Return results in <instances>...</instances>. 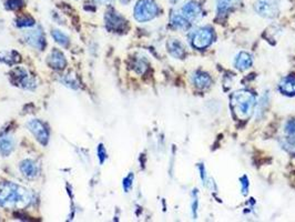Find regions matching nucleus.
Segmentation results:
<instances>
[{
  "label": "nucleus",
  "mask_w": 295,
  "mask_h": 222,
  "mask_svg": "<svg viewBox=\"0 0 295 222\" xmlns=\"http://www.w3.org/2000/svg\"><path fill=\"white\" fill-rule=\"evenodd\" d=\"M32 201V195L26 188L5 182L0 185V206L5 208L21 209L29 206Z\"/></svg>",
  "instance_id": "nucleus-1"
},
{
  "label": "nucleus",
  "mask_w": 295,
  "mask_h": 222,
  "mask_svg": "<svg viewBox=\"0 0 295 222\" xmlns=\"http://www.w3.org/2000/svg\"><path fill=\"white\" fill-rule=\"evenodd\" d=\"M254 105L255 97L249 91H236L231 97L232 109H233L235 116L241 120H244L251 116Z\"/></svg>",
  "instance_id": "nucleus-2"
},
{
  "label": "nucleus",
  "mask_w": 295,
  "mask_h": 222,
  "mask_svg": "<svg viewBox=\"0 0 295 222\" xmlns=\"http://www.w3.org/2000/svg\"><path fill=\"white\" fill-rule=\"evenodd\" d=\"M159 7L155 0H139L134 7V18L140 22H145L156 18Z\"/></svg>",
  "instance_id": "nucleus-3"
},
{
  "label": "nucleus",
  "mask_w": 295,
  "mask_h": 222,
  "mask_svg": "<svg viewBox=\"0 0 295 222\" xmlns=\"http://www.w3.org/2000/svg\"><path fill=\"white\" fill-rule=\"evenodd\" d=\"M255 11L265 18H274L279 15V0H258L254 5Z\"/></svg>",
  "instance_id": "nucleus-4"
},
{
  "label": "nucleus",
  "mask_w": 295,
  "mask_h": 222,
  "mask_svg": "<svg viewBox=\"0 0 295 222\" xmlns=\"http://www.w3.org/2000/svg\"><path fill=\"white\" fill-rule=\"evenodd\" d=\"M214 33L211 28L203 27L198 29L192 37V45L196 49H206L212 43Z\"/></svg>",
  "instance_id": "nucleus-5"
},
{
  "label": "nucleus",
  "mask_w": 295,
  "mask_h": 222,
  "mask_svg": "<svg viewBox=\"0 0 295 222\" xmlns=\"http://www.w3.org/2000/svg\"><path fill=\"white\" fill-rule=\"evenodd\" d=\"M27 127L41 145L46 146L48 144L49 132L42 122H40L39 120H31L27 123Z\"/></svg>",
  "instance_id": "nucleus-6"
},
{
  "label": "nucleus",
  "mask_w": 295,
  "mask_h": 222,
  "mask_svg": "<svg viewBox=\"0 0 295 222\" xmlns=\"http://www.w3.org/2000/svg\"><path fill=\"white\" fill-rule=\"evenodd\" d=\"M182 15L189 21H194L200 18L202 15V11L200 6L194 2H188L183 5L182 7Z\"/></svg>",
  "instance_id": "nucleus-7"
},
{
  "label": "nucleus",
  "mask_w": 295,
  "mask_h": 222,
  "mask_svg": "<svg viewBox=\"0 0 295 222\" xmlns=\"http://www.w3.org/2000/svg\"><path fill=\"white\" fill-rule=\"evenodd\" d=\"M26 41L32 46L33 48H37L38 50H42L44 48V36L40 30L29 31L25 35Z\"/></svg>",
  "instance_id": "nucleus-8"
},
{
  "label": "nucleus",
  "mask_w": 295,
  "mask_h": 222,
  "mask_svg": "<svg viewBox=\"0 0 295 222\" xmlns=\"http://www.w3.org/2000/svg\"><path fill=\"white\" fill-rule=\"evenodd\" d=\"M124 19L121 16H119L115 11L112 13H108L106 16V24L107 26L110 28L112 30H119L122 29L124 26Z\"/></svg>",
  "instance_id": "nucleus-9"
},
{
  "label": "nucleus",
  "mask_w": 295,
  "mask_h": 222,
  "mask_svg": "<svg viewBox=\"0 0 295 222\" xmlns=\"http://www.w3.org/2000/svg\"><path fill=\"white\" fill-rule=\"evenodd\" d=\"M48 64L53 68H55V69H64V68L66 67L67 61H66L64 54H62L61 51L54 50L49 56Z\"/></svg>",
  "instance_id": "nucleus-10"
},
{
  "label": "nucleus",
  "mask_w": 295,
  "mask_h": 222,
  "mask_svg": "<svg viewBox=\"0 0 295 222\" xmlns=\"http://www.w3.org/2000/svg\"><path fill=\"white\" fill-rule=\"evenodd\" d=\"M21 172L26 175L27 178H36L39 173V167L38 164L32 160H25L20 164Z\"/></svg>",
  "instance_id": "nucleus-11"
},
{
  "label": "nucleus",
  "mask_w": 295,
  "mask_h": 222,
  "mask_svg": "<svg viewBox=\"0 0 295 222\" xmlns=\"http://www.w3.org/2000/svg\"><path fill=\"white\" fill-rule=\"evenodd\" d=\"M280 91L283 95L294 96L295 95V77L287 76L282 79L280 82Z\"/></svg>",
  "instance_id": "nucleus-12"
},
{
  "label": "nucleus",
  "mask_w": 295,
  "mask_h": 222,
  "mask_svg": "<svg viewBox=\"0 0 295 222\" xmlns=\"http://www.w3.org/2000/svg\"><path fill=\"white\" fill-rule=\"evenodd\" d=\"M15 141L13 137L10 136H3L0 137V155L4 157L10 155V152L14 150Z\"/></svg>",
  "instance_id": "nucleus-13"
},
{
  "label": "nucleus",
  "mask_w": 295,
  "mask_h": 222,
  "mask_svg": "<svg viewBox=\"0 0 295 222\" xmlns=\"http://www.w3.org/2000/svg\"><path fill=\"white\" fill-rule=\"evenodd\" d=\"M252 65V57L248 53H241L235 59V67L239 70H247Z\"/></svg>",
  "instance_id": "nucleus-14"
},
{
  "label": "nucleus",
  "mask_w": 295,
  "mask_h": 222,
  "mask_svg": "<svg viewBox=\"0 0 295 222\" xmlns=\"http://www.w3.org/2000/svg\"><path fill=\"white\" fill-rule=\"evenodd\" d=\"M169 53L171 54L175 58H182L184 56V47L177 39H171L168 43Z\"/></svg>",
  "instance_id": "nucleus-15"
},
{
  "label": "nucleus",
  "mask_w": 295,
  "mask_h": 222,
  "mask_svg": "<svg viewBox=\"0 0 295 222\" xmlns=\"http://www.w3.org/2000/svg\"><path fill=\"white\" fill-rule=\"evenodd\" d=\"M212 80L211 78H210L209 75L204 72H196L194 73L193 76V83L199 89H204V88H208L210 84H211Z\"/></svg>",
  "instance_id": "nucleus-16"
},
{
  "label": "nucleus",
  "mask_w": 295,
  "mask_h": 222,
  "mask_svg": "<svg viewBox=\"0 0 295 222\" xmlns=\"http://www.w3.org/2000/svg\"><path fill=\"white\" fill-rule=\"evenodd\" d=\"M171 24L173 27H175L177 29H180V30H186V29H189V27H190L189 20L186 19L183 15H178V14H174L172 16Z\"/></svg>",
  "instance_id": "nucleus-17"
},
{
  "label": "nucleus",
  "mask_w": 295,
  "mask_h": 222,
  "mask_svg": "<svg viewBox=\"0 0 295 222\" xmlns=\"http://www.w3.org/2000/svg\"><path fill=\"white\" fill-rule=\"evenodd\" d=\"M240 0H219L218 2V13L220 15L225 14L231 8H233L235 5H237Z\"/></svg>",
  "instance_id": "nucleus-18"
},
{
  "label": "nucleus",
  "mask_w": 295,
  "mask_h": 222,
  "mask_svg": "<svg viewBox=\"0 0 295 222\" xmlns=\"http://www.w3.org/2000/svg\"><path fill=\"white\" fill-rule=\"evenodd\" d=\"M51 35H53L56 42L62 46V47H67L68 43H69V38H68L64 32H61L59 30H54L51 32Z\"/></svg>",
  "instance_id": "nucleus-19"
},
{
  "label": "nucleus",
  "mask_w": 295,
  "mask_h": 222,
  "mask_svg": "<svg viewBox=\"0 0 295 222\" xmlns=\"http://www.w3.org/2000/svg\"><path fill=\"white\" fill-rule=\"evenodd\" d=\"M282 147L286 149L288 152H295V137H290L282 142Z\"/></svg>",
  "instance_id": "nucleus-20"
},
{
  "label": "nucleus",
  "mask_w": 295,
  "mask_h": 222,
  "mask_svg": "<svg viewBox=\"0 0 295 222\" xmlns=\"http://www.w3.org/2000/svg\"><path fill=\"white\" fill-rule=\"evenodd\" d=\"M285 134L290 137H295V119L288 120L285 124Z\"/></svg>",
  "instance_id": "nucleus-21"
},
{
  "label": "nucleus",
  "mask_w": 295,
  "mask_h": 222,
  "mask_svg": "<svg viewBox=\"0 0 295 222\" xmlns=\"http://www.w3.org/2000/svg\"><path fill=\"white\" fill-rule=\"evenodd\" d=\"M22 5H24V2H22V0H8V2L6 3V8L10 10L18 9Z\"/></svg>",
  "instance_id": "nucleus-22"
},
{
  "label": "nucleus",
  "mask_w": 295,
  "mask_h": 222,
  "mask_svg": "<svg viewBox=\"0 0 295 222\" xmlns=\"http://www.w3.org/2000/svg\"><path fill=\"white\" fill-rule=\"evenodd\" d=\"M33 25H35V20L32 18H29V17L17 20V26L18 27H31Z\"/></svg>",
  "instance_id": "nucleus-23"
},
{
  "label": "nucleus",
  "mask_w": 295,
  "mask_h": 222,
  "mask_svg": "<svg viewBox=\"0 0 295 222\" xmlns=\"http://www.w3.org/2000/svg\"><path fill=\"white\" fill-rule=\"evenodd\" d=\"M198 206H199L198 195H196V192H193V193H192V213H193V217L194 218H196Z\"/></svg>",
  "instance_id": "nucleus-24"
},
{
  "label": "nucleus",
  "mask_w": 295,
  "mask_h": 222,
  "mask_svg": "<svg viewBox=\"0 0 295 222\" xmlns=\"http://www.w3.org/2000/svg\"><path fill=\"white\" fill-rule=\"evenodd\" d=\"M132 181H133V174L130 173L128 177L123 180V188L126 192H128L130 190V188L132 187Z\"/></svg>",
  "instance_id": "nucleus-25"
},
{
  "label": "nucleus",
  "mask_w": 295,
  "mask_h": 222,
  "mask_svg": "<svg viewBox=\"0 0 295 222\" xmlns=\"http://www.w3.org/2000/svg\"><path fill=\"white\" fill-rule=\"evenodd\" d=\"M241 185H242L243 195L247 196L248 195V190H249V180L247 178V175H243V178L241 179Z\"/></svg>",
  "instance_id": "nucleus-26"
},
{
  "label": "nucleus",
  "mask_w": 295,
  "mask_h": 222,
  "mask_svg": "<svg viewBox=\"0 0 295 222\" xmlns=\"http://www.w3.org/2000/svg\"><path fill=\"white\" fill-rule=\"evenodd\" d=\"M98 155H99V158H100V162L102 163V162L105 161V159L107 157V152H106L105 148H104V146H102V145H100L99 148H98Z\"/></svg>",
  "instance_id": "nucleus-27"
},
{
  "label": "nucleus",
  "mask_w": 295,
  "mask_h": 222,
  "mask_svg": "<svg viewBox=\"0 0 295 222\" xmlns=\"http://www.w3.org/2000/svg\"><path fill=\"white\" fill-rule=\"evenodd\" d=\"M199 170H200V172H201V177H202L204 185H207V174H206V169H204L203 164H200V166H199Z\"/></svg>",
  "instance_id": "nucleus-28"
},
{
  "label": "nucleus",
  "mask_w": 295,
  "mask_h": 222,
  "mask_svg": "<svg viewBox=\"0 0 295 222\" xmlns=\"http://www.w3.org/2000/svg\"><path fill=\"white\" fill-rule=\"evenodd\" d=\"M95 2H98V3H101L102 4V3H108V2H109V0H95Z\"/></svg>",
  "instance_id": "nucleus-29"
},
{
  "label": "nucleus",
  "mask_w": 295,
  "mask_h": 222,
  "mask_svg": "<svg viewBox=\"0 0 295 222\" xmlns=\"http://www.w3.org/2000/svg\"><path fill=\"white\" fill-rule=\"evenodd\" d=\"M121 3H123V4H127V3H129V0H121Z\"/></svg>",
  "instance_id": "nucleus-30"
},
{
  "label": "nucleus",
  "mask_w": 295,
  "mask_h": 222,
  "mask_svg": "<svg viewBox=\"0 0 295 222\" xmlns=\"http://www.w3.org/2000/svg\"><path fill=\"white\" fill-rule=\"evenodd\" d=\"M171 2H172V3H177V2H178V0H171Z\"/></svg>",
  "instance_id": "nucleus-31"
}]
</instances>
